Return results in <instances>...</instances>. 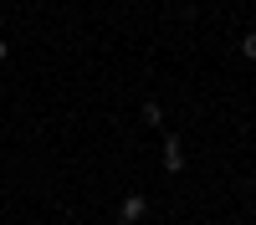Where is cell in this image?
<instances>
[{
  "label": "cell",
  "instance_id": "cell-4",
  "mask_svg": "<svg viewBox=\"0 0 256 225\" xmlns=\"http://www.w3.org/2000/svg\"><path fill=\"white\" fill-rule=\"evenodd\" d=\"M6 56H10V51H6V41H0V61H6Z\"/></svg>",
  "mask_w": 256,
  "mask_h": 225
},
{
  "label": "cell",
  "instance_id": "cell-3",
  "mask_svg": "<svg viewBox=\"0 0 256 225\" xmlns=\"http://www.w3.org/2000/svg\"><path fill=\"white\" fill-rule=\"evenodd\" d=\"M241 56H251V61H256V31H246V41H241Z\"/></svg>",
  "mask_w": 256,
  "mask_h": 225
},
{
  "label": "cell",
  "instance_id": "cell-2",
  "mask_svg": "<svg viewBox=\"0 0 256 225\" xmlns=\"http://www.w3.org/2000/svg\"><path fill=\"white\" fill-rule=\"evenodd\" d=\"M144 210H148V200H144V195H128V200H123V210H118V225L144 220Z\"/></svg>",
  "mask_w": 256,
  "mask_h": 225
},
{
  "label": "cell",
  "instance_id": "cell-1",
  "mask_svg": "<svg viewBox=\"0 0 256 225\" xmlns=\"http://www.w3.org/2000/svg\"><path fill=\"white\" fill-rule=\"evenodd\" d=\"M164 169H169V174H180V169H184V143H180L174 133L164 138Z\"/></svg>",
  "mask_w": 256,
  "mask_h": 225
},
{
  "label": "cell",
  "instance_id": "cell-5",
  "mask_svg": "<svg viewBox=\"0 0 256 225\" xmlns=\"http://www.w3.org/2000/svg\"><path fill=\"white\" fill-rule=\"evenodd\" d=\"M0 20H6V15H0Z\"/></svg>",
  "mask_w": 256,
  "mask_h": 225
}]
</instances>
